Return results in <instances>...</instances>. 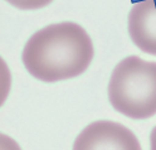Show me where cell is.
Instances as JSON below:
<instances>
[{"mask_svg": "<svg viewBox=\"0 0 156 150\" xmlns=\"http://www.w3.org/2000/svg\"><path fill=\"white\" fill-rule=\"evenodd\" d=\"M93 54V43L87 32L76 23L64 22L34 33L25 43L22 58L34 78L57 82L82 75Z\"/></svg>", "mask_w": 156, "mask_h": 150, "instance_id": "6da1fadb", "label": "cell"}, {"mask_svg": "<svg viewBox=\"0 0 156 150\" xmlns=\"http://www.w3.org/2000/svg\"><path fill=\"white\" fill-rule=\"evenodd\" d=\"M112 107L133 120L156 115V62L130 56L117 64L108 83Z\"/></svg>", "mask_w": 156, "mask_h": 150, "instance_id": "7a4b0ae2", "label": "cell"}, {"mask_svg": "<svg viewBox=\"0 0 156 150\" xmlns=\"http://www.w3.org/2000/svg\"><path fill=\"white\" fill-rule=\"evenodd\" d=\"M73 150H142L135 134L113 121L92 123L77 136Z\"/></svg>", "mask_w": 156, "mask_h": 150, "instance_id": "3957f363", "label": "cell"}, {"mask_svg": "<svg viewBox=\"0 0 156 150\" xmlns=\"http://www.w3.org/2000/svg\"><path fill=\"white\" fill-rule=\"evenodd\" d=\"M129 33L142 52L156 56V0H141L132 6Z\"/></svg>", "mask_w": 156, "mask_h": 150, "instance_id": "277c9868", "label": "cell"}, {"mask_svg": "<svg viewBox=\"0 0 156 150\" xmlns=\"http://www.w3.org/2000/svg\"><path fill=\"white\" fill-rule=\"evenodd\" d=\"M5 2L22 10H37L49 5L53 0H5Z\"/></svg>", "mask_w": 156, "mask_h": 150, "instance_id": "5b68a950", "label": "cell"}, {"mask_svg": "<svg viewBox=\"0 0 156 150\" xmlns=\"http://www.w3.org/2000/svg\"><path fill=\"white\" fill-rule=\"evenodd\" d=\"M150 143H151V150H156V126L154 127V130L151 131Z\"/></svg>", "mask_w": 156, "mask_h": 150, "instance_id": "8992f818", "label": "cell"}]
</instances>
